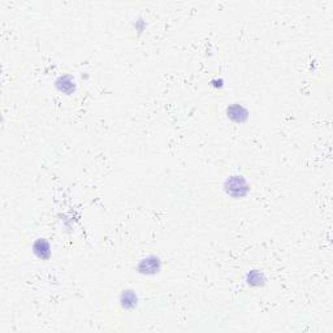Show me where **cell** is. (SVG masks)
Instances as JSON below:
<instances>
[{
    "label": "cell",
    "instance_id": "cell-1",
    "mask_svg": "<svg viewBox=\"0 0 333 333\" xmlns=\"http://www.w3.org/2000/svg\"><path fill=\"white\" fill-rule=\"evenodd\" d=\"M224 190L233 198H242L249 193L250 186L242 176H231L225 180Z\"/></svg>",
    "mask_w": 333,
    "mask_h": 333
},
{
    "label": "cell",
    "instance_id": "cell-2",
    "mask_svg": "<svg viewBox=\"0 0 333 333\" xmlns=\"http://www.w3.org/2000/svg\"><path fill=\"white\" fill-rule=\"evenodd\" d=\"M162 268V262L158 257H147L142 259L138 265V272H141L143 275H155L160 271Z\"/></svg>",
    "mask_w": 333,
    "mask_h": 333
},
{
    "label": "cell",
    "instance_id": "cell-3",
    "mask_svg": "<svg viewBox=\"0 0 333 333\" xmlns=\"http://www.w3.org/2000/svg\"><path fill=\"white\" fill-rule=\"evenodd\" d=\"M227 115H228V117L232 121L238 124L245 123L249 119V111L243 105L238 104V103L229 105L228 108H227Z\"/></svg>",
    "mask_w": 333,
    "mask_h": 333
},
{
    "label": "cell",
    "instance_id": "cell-4",
    "mask_svg": "<svg viewBox=\"0 0 333 333\" xmlns=\"http://www.w3.org/2000/svg\"><path fill=\"white\" fill-rule=\"evenodd\" d=\"M33 251L36 257L42 259V261H46L51 257V246L50 243L46 241L44 238L36 239L33 245Z\"/></svg>",
    "mask_w": 333,
    "mask_h": 333
},
{
    "label": "cell",
    "instance_id": "cell-5",
    "mask_svg": "<svg viewBox=\"0 0 333 333\" xmlns=\"http://www.w3.org/2000/svg\"><path fill=\"white\" fill-rule=\"evenodd\" d=\"M137 294L134 293L133 290H124L123 294H121V298H120V302H121V306L124 308H133L137 306Z\"/></svg>",
    "mask_w": 333,
    "mask_h": 333
},
{
    "label": "cell",
    "instance_id": "cell-6",
    "mask_svg": "<svg viewBox=\"0 0 333 333\" xmlns=\"http://www.w3.org/2000/svg\"><path fill=\"white\" fill-rule=\"evenodd\" d=\"M56 86L59 87V90L66 93V94H72L74 89H76V85H74V81L72 80L70 76H62L56 81Z\"/></svg>",
    "mask_w": 333,
    "mask_h": 333
},
{
    "label": "cell",
    "instance_id": "cell-7",
    "mask_svg": "<svg viewBox=\"0 0 333 333\" xmlns=\"http://www.w3.org/2000/svg\"><path fill=\"white\" fill-rule=\"evenodd\" d=\"M246 281L249 285L251 286H262L265 284L266 279L265 275H263V272L258 271V269H253V271H250L246 276Z\"/></svg>",
    "mask_w": 333,
    "mask_h": 333
}]
</instances>
